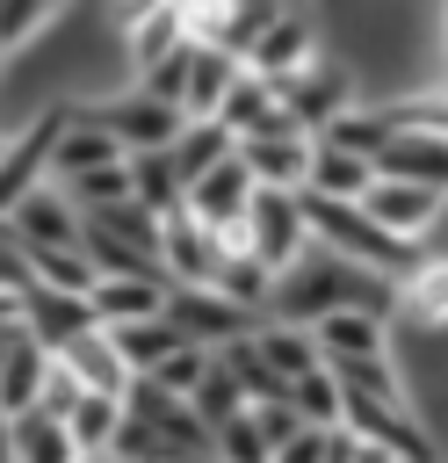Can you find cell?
I'll use <instances>...</instances> for the list:
<instances>
[{
	"label": "cell",
	"instance_id": "obj_3",
	"mask_svg": "<svg viewBox=\"0 0 448 463\" xmlns=\"http://www.w3.org/2000/svg\"><path fill=\"white\" fill-rule=\"evenodd\" d=\"M246 195H253V174L238 166V152H224L217 166H202L195 181H181V210L195 224H210L224 246H238V217H246Z\"/></svg>",
	"mask_w": 448,
	"mask_h": 463
},
{
	"label": "cell",
	"instance_id": "obj_20",
	"mask_svg": "<svg viewBox=\"0 0 448 463\" xmlns=\"http://www.w3.org/2000/svg\"><path fill=\"white\" fill-rule=\"evenodd\" d=\"M123 181H130V203H145L152 217L181 210V181H173V166H166V145H159V152H123Z\"/></svg>",
	"mask_w": 448,
	"mask_h": 463
},
{
	"label": "cell",
	"instance_id": "obj_13",
	"mask_svg": "<svg viewBox=\"0 0 448 463\" xmlns=\"http://www.w3.org/2000/svg\"><path fill=\"white\" fill-rule=\"evenodd\" d=\"M369 174H390V181H434V188H448V137L390 130V137L369 152Z\"/></svg>",
	"mask_w": 448,
	"mask_h": 463
},
{
	"label": "cell",
	"instance_id": "obj_15",
	"mask_svg": "<svg viewBox=\"0 0 448 463\" xmlns=\"http://www.w3.org/2000/svg\"><path fill=\"white\" fill-rule=\"evenodd\" d=\"M51 354H58L87 391H108V398H116V391L130 383V369H123V354L108 347V333H101V326H79V333H72L65 347H51Z\"/></svg>",
	"mask_w": 448,
	"mask_h": 463
},
{
	"label": "cell",
	"instance_id": "obj_19",
	"mask_svg": "<svg viewBox=\"0 0 448 463\" xmlns=\"http://www.w3.org/2000/svg\"><path fill=\"white\" fill-rule=\"evenodd\" d=\"M101 333H108V347L123 354V369H130V376H145V369H152L166 347H181V333H173V318H166V311H145V318H116V326H101Z\"/></svg>",
	"mask_w": 448,
	"mask_h": 463
},
{
	"label": "cell",
	"instance_id": "obj_22",
	"mask_svg": "<svg viewBox=\"0 0 448 463\" xmlns=\"http://www.w3.org/2000/svg\"><path fill=\"white\" fill-rule=\"evenodd\" d=\"M210 289H217V297H231L238 311H253V318H260V311H267V289H275V275H267V268H260L253 253H238V246H231V253L217 260Z\"/></svg>",
	"mask_w": 448,
	"mask_h": 463
},
{
	"label": "cell",
	"instance_id": "obj_21",
	"mask_svg": "<svg viewBox=\"0 0 448 463\" xmlns=\"http://www.w3.org/2000/svg\"><path fill=\"white\" fill-rule=\"evenodd\" d=\"M36 376H43V347L14 326V333H7V347H0V412L36 405Z\"/></svg>",
	"mask_w": 448,
	"mask_h": 463
},
{
	"label": "cell",
	"instance_id": "obj_17",
	"mask_svg": "<svg viewBox=\"0 0 448 463\" xmlns=\"http://www.w3.org/2000/svg\"><path fill=\"white\" fill-rule=\"evenodd\" d=\"M7 449H14V463H79L65 420H51V412H36V405L7 412Z\"/></svg>",
	"mask_w": 448,
	"mask_h": 463
},
{
	"label": "cell",
	"instance_id": "obj_27",
	"mask_svg": "<svg viewBox=\"0 0 448 463\" xmlns=\"http://www.w3.org/2000/svg\"><path fill=\"white\" fill-rule=\"evenodd\" d=\"M0 463H14V449H7V412H0Z\"/></svg>",
	"mask_w": 448,
	"mask_h": 463
},
{
	"label": "cell",
	"instance_id": "obj_6",
	"mask_svg": "<svg viewBox=\"0 0 448 463\" xmlns=\"http://www.w3.org/2000/svg\"><path fill=\"white\" fill-rule=\"evenodd\" d=\"M224 253H231V246H224L210 224H195L188 210H166V217H159L152 260H159V275H166V282H210Z\"/></svg>",
	"mask_w": 448,
	"mask_h": 463
},
{
	"label": "cell",
	"instance_id": "obj_10",
	"mask_svg": "<svg viewBox=\"0 0 448 463\" xmlns=\"http://www.w3.org/2000/svg\"><path fill=\"white\" fill-rule=\"evenodd\" d=\"M311 347H318V362L383 354V347H390V318H383V311H361V304H332V311L311 318Z\"/></svg>",
	"mask_w": 448,
	"mask_h": 463
},
{
	"label": "cell",
	"instance_id": "obj_12",
	"mask_svg": "<svg viewBox=\"0 0 448 463\" xmlns=\"http://www.w3.org/2000/svg\"><path fill=\"white\" fill-rule=\"evenodd\" d=\"M246 65H238V51H224V43H210V36H188V65H181V116H210L217 109V94L238 80Z\"/></svg>",
	"mask_w": 448,
	"mask_h": 463
},
{
	"label": "cell",
	"instance_id": "obj_25",
	"mask_svg": "<svg viewBox=\"0 0 448 463\" xmlns=\"http://www.w3.org/2000/svg\"><path fill=\"white\" fill-rule=\"evenodd\" d=\"M116 420H123V405H116L108 391H79V398H72V412H65V434H72V449L87 456V449H108Z\"/></svg>",
	"mask_w": 448,
	"mask_h": 463
},
{
	"label": "cell",
	"instance_id": "obj_23",
	"mask_svg": "<svg viewBox=\"0 0 448 463\" xmlns=\"http://www.w3.org/2000/svg\"><path fill=\"white\" fill-rule=\"evenodd\" d=\"M22 268H29V282H43V289H72V297L94 282L79 239H72V246H22Z\"/></svg>",
	"mask_w": 448,
	"mask_h": 463
},
{
	"label": "cell",
	"instance_id": "obj_8",
	"mask_svg": "<svg viewBox=\"0 0 448 463\" xmlns=\"http://www.w3.org/2000/svg\"><path fill=\"white\" fill-rule=\"evenodd\" d=\"M238 166L260 181V188H303V159H311V130H253V137H231Z\"/></svg>",
	"mask_w": 448,
	"mask_h": 463
},
{
	"label": "cell",
	"instance_id": "obj_14",
	"mask_svg": "<svg viewBox=\"0 0 448 463\" xmlns=\"http://www.w3.org/2000/svg\"><path fill=\"white\" fill-rule=\"evenodd\" d=\"M79 297H87V318H94V326H116V318H145V311H159L166 275H94Z\"/></svg>",
	"mask_w": 448,
	"mask_h": 463
},
{
	"label": "cell",
	"instance_id": "obj_2",
	"mask_svg": "<svg viewBox=\"0 0 448 463\" xmlns=\"http://www.w3.org/2000/svg\"><path fill=\"white\" fill-rule=\"evenodd\" d=\"M79 101H94L101 130H108L123 152H159V145L181 130V109H173V101H159V94H145L137 80H130L123 94H79Z\"/></svg>",
	"mask_w": 448,
	"mask_h": 463
},
{
	"label": "cell",
	"instance_id": "obj_11",
	"mask_svg": "<svg viewBox=\"0 0 448 463\" xmlns=\"http://www.w3.org/2000/svg\"><path fill=\"white\" fill-rule=\"evenodd\" d=\"M210 116H217L231 137H253V130H303V123L275 101V87H267L260 72H238V80L217 94V109H210Z\"/></svg>",
	"mask_w": 448,
	"mask_h": 463
},
{
	"label": "cell",
	"instance_id": "obj_9",
	"mask_svg": "<svg viewBox=\"0 0 448 463\" xmlns=\"http://www.w3.org/2000/svg\"><path fill=\"white\" fill-rule=\"evenodd\" d=\"M7 232H14V246H72L79 239V210L51 181H36V188H22L7 203Z\"/></svg>",
	"mask_w": 448,
	"mask_h": 463
},
{
	"label": "cell",
	"instance_id": "obj_4",
	"mask_svg": "<svg viewBox=\"0 0 448 463\" xmlns=\"http://www.w3.org/2000/svg\"><path fill=\"white\" fill-rule=\"evenodd\" d=\"M383 232H397V239H426V232H441V210H448V188H434V181H390V174H369V188L354 195Z\"/></svg>",
	"mask_w": 448,
	"mask_h": 463
},
{
	"label": "cell",
	"instance_id": "obj_26",
	"mask_svg": "<svg viewBox=\"0 0 448 463\" xmlns=\"http://www.w3.org/2000/svg\"><path fill=\"white\" fill-rule=\"evenodd\" d=\"M188 405H195V420L210 427V420H224V412H238V405H246V391H238V383H231V369H224V362L210 354V362H202V376L188 383Z\"/></svg>",
	"mask_w": 448,
	"mask_h": 463
},
{
	"label": "cell",
	"instance_id": "obj_7",
	"mask_svg": "<svg viewBox=\"0 0 448 463\" xmlns=\"http://www.w3.org/2000/svg\"><path fill=\"white\" fill-rule=\"evenodd\" d=\"M159 311L173 318V333H181V340H202V347H217V340H231V333H246V326H253V311H238L231 297H217L210 282H166Z\"/></svg>",
	"mask_w": 448,
	"mask_h": 463
},
{
	"label": "cell",
	"instance_id": "obj_1",
	"mask_svg": "<svg viewBox=\"0 0 448 463\" xmlns=\"http://www.w3.org/2000/svg\"><path fill=\"white\" fill-rule=\"evenodd\" d=\"M303 203H296V188H260L253 181V195H246V217H238V253H253L267 275L275 268H289L296 253H303Z\"/></svg>",
	"mask_w": 448,
	"mask_h": 463
},
{
	"label": "cell",
	"instance_id": "obj_18",
	"mask_svg": "<svg viewBox=\"0 0 448 463\" xmlns=\"http://www.w3.org/2000/svg\"><path fill=\"white\" fill-rule=\"evenodd\" d=\"M231 152V130L217 123V116H181V130L166 137V166H173V181H195L202 166H217Z\"/></svg>",
	"mask_w": 448,
	"mask_h": 463
},
{
	"label": "cell",
	"instance_id": "obj_24",
	"mask_svg": "<svg viewBox=\"0 0 448 463\" xmlns=\"http://www.w3.org/2000/svg\"><path fill=\"white\" fill-rule=\"evenodd\" d=\"M282 398L296 405V420H303V427H340V383H332V369H325V362H311L303 376H289V383H282Z\"/></svg>",
	"mask_w": 448,
	"mask_h": 463
},
{
	"label": "cell",
	"instance_id": "obj_16",
	"mask_svg": "<svg viewBox=\"0 0 448 463\" xmlns=\"http://www.w3.org/2000/svg\"><path fill=\"white\" fill-rule=\"evenodd\" d=\"M369 188V159L361 152H340L325 137H311V159H303V195H332V203H354Z\"/></svg>",
	"mask_w": 448,
	"mask_h": 463
},
{
	"label": "cell",
	"instance_id": "obj_28",
	"mask_svg": "<svg viewBox=\"0 0 448 463\" xmlns=\"http://www.w3.org/2000/svg\"><path fill=\"white\" fill-rule=\"evenodd\" d=\"M79 463H123V456H108V449H87V456H79Z\"/></svg>",
	"mask_w": 448,
	"mask_h": 463
},
{
	"label": "cell",
	"instance_id": "obj_5",
	"mask_svg": "<svg viewBox=\"0 0 448 463\" xmlns=\"http://www.w3.org/2000/svg\"><path fill=\"white\" fill-rule=\"evenodd\" d=\"M303 58H318V22H311L303 7H275V14L246 36V51H238V65H246V72H260V80L296 72Z\"/></svg>",
	"mask_w": 448,
	"mask_h": 463
}]
</instances>
